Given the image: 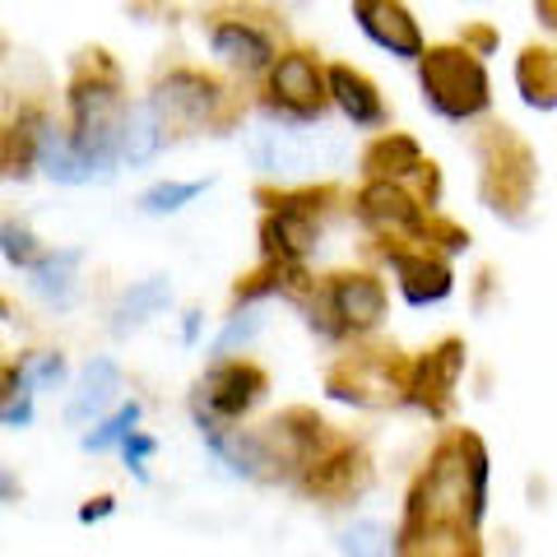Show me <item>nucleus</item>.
Wrapping results in <instances>:
<instances>
[{"label": "nucleus", "mask_w": 557, "mask_h": 557, "mask_svg": "<svg viewBox=\"0 0 557 557\" xmlns=\"http://www.w3.org/2000/svg\"><path fill=\"white\" fill-rule=\"evenodd\" d=\"M423 102L446 121H474L487 112V70L469 47H432L423 57Z\"/></svg>", "instance_id": "obj_1"}, {"label": "nucleus", "mask_w": 557, "mask_h": 557, "mask_svg": "<svg viewBox=\"0 0 557 557\" xmlns=\"http://www.w3.org/2000/svg\"><path fill=\"white\" fill-rule=\"evenodd\" d=\"M479 163H483V205L507 223H525L539 177L530 145H520L511 131H487L479 145Z\"/></svg>", "instance_id": "obj_2"}, {"label": "nucleus", "mask_w": 557, "mask_h": 557, "mask_svg": "<svg viewBox=\"0 0 557 557\" xmlns=\"http://www.w3.org/2000/svg\"><path fill=\"white\" fill-rule=\"evenodd\" d=\"M247 153L260 172L270 177H298V172H317L344 159V145L325 131H293V126H251Z\"/></svg>", "instance_id": "obj_3"}, {"label": "nucleus", "mask_w": 557, "mask_h": 557, "mask_svg": "<svg viewBox=\"0 0 557 557\" xmlns=\"http://www.w3.org/2000/svg\"><path fill=\"white\" fill-rule=\"evenodd\" d=\"M265 372L256 362H219L209 368L196 386V423L200 432H214L219 423H233V418L251 413L265 395Z\"/></svg>", "instance_id": "obj_4"}, {"label": "nucleus", "mask_w": 557, "mask_h": 557, "mask_svg": "<svg viewBox=\"0 0 557 557\" xmlns=\"http://www.w3.org/2000/svg\"><path fill=\"white\" fill-rule=\"evenodd\" d=\"M325 94L330 79L321 75V65L307 57V51H288L270 65V108L288 121V126H307V121H321L325 112Z\"/></svg>", "instance_id": "obj_5"}, {"label": "nucleus", "mask_w": 557, "mask_h": 557, "mask_svg": "<svg viewBox=\"0 0 557 557\" xmlns=\"http://www.w3.org/2000/svg\"><path fill=\"white\" fill-rule=\"evenodd\" d=\"M330 399H344V405L358 409H381L399 399V391H409V376L395 372L391 358H344L325 381Z\"/></svg>", "instance_id": "obj_6"}, {"label": "nucleus", "mask_w": 557, "mask_h": 557, "mask_svg": "<svg viewBox=\"0 0 557 557\" xmlns=\"http://www.w3.org/2000/svg\"><path fill=\"white\" fill-rule=\"evenodd\" d=\"M354 20L381 51L399 61H423V33L399 0H354Z\"/></svg>", "instance_id": "obj_7"}, {"label": "nucleus", "mask_w": 557, "mask_h": 557, "mask_svg": "<svg viewBox=\"0 0 557 557\" xmlns=\"http://www.w3.org/2000/svg\"><path fill=\"white\" fill-rule=\"evenodd\" d=\"M460 372H465V344L460 339L437 344L428 358H418V368L409 372V399L442 418L450 409V399H456Z\"/></svg>", "instance_id": "obj_8"}, {"label": "nucleus", "mask_w": 557, "mask_h": 557, "mask_svg": "<svg viewBox=\"0 0 557 557\" xmlns=\"http://www.w3.org/2000/svg\"><path fill=\"white\" fill-rule=\"evenodd\" d=\"M311 200L317 196H298V200H284L265 219V228H260V242H265V256L270 260H284V265H302L307 251L317 247V214H311Z\"/></svg>", "instance_id": "obj_9"}, {"label": "nucleus", "mask_w": 557, "mask_h": 557, "mask_svg": "<svg viewBox=\"0 0 557 557\" xmlns=\"http://www.w3.org/2000/svg\"><path fill=\"white\" fill-rule=\"evenodd\" d=\"M362 487H368V465H362V456L348 446L330 450V456H321L317 465L302 469V493L321 497L325 507H339V502L362 493Z\"/></svg>", "instance_id": "obj_10"}, {"label": "nucleus", "mask_w": 557, "mask_h": 557, "mask_svg": "<svg viewBox=\"0 0 557 557\" xmlns=\"http://www.w3.org/2000/svg\"><path fill=\"white\" fill-rule=\"evenodd\" d=\"M330 317H339V330H372L386 317V288L372 274H339L330 284Z\"/></svg>", "instance_id": "obj_11"}, {"label": "nucleus", "mask_w": 557, "mask_h": 557, "mask_svg": "<svg viewBox=\"0 0 557 557\" xmlns=\"http://www.w3.org/2000/svg\"><path fill=\"white\" fill-rule=\"evenodd\" d=\"M358 219L368 223V228L386 233V237H395V233H423L428 228L423 214H418V205L395 182H368V186H362L358 190Z\"/></svg>", "instance_id": "obj_12"}, {"label": "nucleus", "mask_w": 557, "mask_h": 557, "mask_svg": "<svg viewBox=\"0 0 557 557\" xmlns=\"http://www.w3.org/2000/svg\"><path fill=\"white\" fill-rule=\"evenodd\" d=\"M153 108L159 116H182V121H205L209 112L219 108V84L209 75H196V70H172L168 79H159V89H153Z\"/></svg>", "instance_id": "obj_13"}, {"label": "nucleus", "mask_w": 557, "mask_h": 557, "mask_svg": "<svg viewBox=\"0 0 557 557\" xmlns=\"http://www.w3.org/2000/svg\"><path fill=\"white\" fill-rule=\"evenodd\" d=\"M38 168L47 172L51 182H61V186H84V182H108V177H112V168L94 163L89 153H84L75 139H70L65 131H57V126H42Z\"/></svg>", "instance_id": "obj_14"}, {"label": "nucleus", "mask_w": 557, "mask_h": 557, "mask_svg": "<svg viewBox=\"0 0 557 557\" xmlns=\"http://www.w3.org/2000/svg\"><path fill=\"white\" fill-rule=\"evenodd\" d=\"M121 395V368L112 358H94L84 362V372L75 381V391H70V405H65V418L70 423H94L102 418Z\"/></svg>", "instance_id": "obj_15"}, {"label": "nucleus", "mask_w": 557, "mask_h": 557, "mask_svg": "<svg viewBox=\"0 0 557 557\" xmlns=\"http://www.w3.org/2000/svg\"><path fill=\"white\" fill-rule=\"evenodd\" d=\"M209 47H214V57L237 65L242 75L270 70V61H274V47H270L265 33H260L256 24H247V20H233V14L223 24L209 28Z\"/></svg>", "instance_id": "obj_16"}, {"label": "nucleus", "mask_w": 557, "mask_h": 557, "mask_svg": "<svg viewBox=\"0 0 557 557\" xmlns=\"http://www.w3.org/2000/svg\"><path fill=\"white\" fill-rule=\"evenodd\" d=\"M325 79H330V98H335V108L354 121V126H381V121H386V102H381L376 84L362 75V70L330 65Z\"/></svg>", "instance_id": "obj_17"}, {"label": "nucleus", "mask_w": 557, "mask_h": 557, "mask_svg": "<svg viewBox=\"0 0 557 557\" xmlns=\"http://www.w3.org/2000/svg\"><path fill=\"white\" fill-rule=\"evenodd\" d=\"M391 270L399 278V293H405V302L409 307H432V302H442L450 298V270L442 265V260H428V256H405V251H391Z\"/></svg>", "instance_id": "obj_18"}, {"label": "nucleus", "mask_w": 557, "mask_h": 557, "mask_svg": "<svg viewBox=\"0 0 557 557\" xmlns=\"http://www.w3.org/2000/svg\"><path fill=\"white\" fill-rule=\"evenodd\" d=\"M79 251H57V256H42L38 265L28 270V288L33 298L47 302V307H75V293H79Z\"/></svg>", "instance_id": "obj_19"}, {"label": "nucleus", "mask_w": 557, "mask_h": 557, "mask_svg": "<svg viewBox=\"0 0 557 557\" xmlns=\"http://www.w3.org/2000/svg\"><path fill=\"white\" fill-rule=\"evenodd\" d=\"M516 89L525 108L553 112L557 108V51L553 47H525L516 61Z\"/></svg>", "instance_id": "obj_20"}, {"label": "nucleus", "mask_w": 557, "mask_h": 557, "mask_svg": "<svg viewBox=\"0 0 557 557\" xmlns=\"http://www.w3.org/2000/svg\"><path fill=\"white\" fill-rule=\"evenodd\" d=\"M168 302H172L168 274L139 278V284H131L126 293H121V302H116V311H112V335H131V330H139L149 317H159Z\"/></svg>", "instance_id": "obj_21"}, {"label": "nucleus", "mask_w": 557, "mask_h": 557, "mask_svg": "<svg viewBox=\"0 0 557 557\" xmlns=\"http://www.w3.org/2000/svg\"><path fill=\"white\" fill-rule=\"evenodd\" d=\"M362 168H368L372 182H395V177H413V172H423L432 163H423V149H418V139L391 131V135H381L368 153H362Z\"/></svg>", "instance_id": "obj_22"}, {"label": "nucleus", "mask_w": 557, "mask_h": 557, "mask_svg": "<svg viewBox=\"0 0 557 557\" xmlns=\"http://www.w3.org/2000/svg\"><path fill=\"white\" fill-rule=\"evenodd\" d=\"M163 126L168 121L159 116L153 102H135V108L126 112V126H121V159H126L131 168L153 163L159 149H163Z\"/></svg>", "instance_id": "obj_23"}, {"label": "nucleus", "mask_w": 557, "mask_h": 557, "mask_svg": "<svg viewBox=\"0 0 557 557\" xmlns=\"http://www.w3.org/2000/svg\"><path fill=\"white\" fill-rule=\"evenodd\" d=\"M339 553L344 557H395V534L376 520H358L339 534Z\"/></svg>", "instance_id": "obj_24"}, {"label": "nucleus", "mask_w": 557, "mask_h": 557, "mask_svg": "<svg viewBox=\"0 0 557 557\" xmlns=\"http://www.w3.org/2000/svg\"><path fill=\"white\" fill-rule=\"evenodd\" d=\"M209 182H159L149 186L145 196H139V209H145L149 219H163V214H177L182 205H190L196 196H205Z\"/></svg>", "instance_id": "obj_25"}, {"label": "nucleus", "mask_w": 557, "mask_h": 557, "mask_svg": "<svg viewBox=\"0 0 557 557\" xmlns=\"http://www.w3.org/2000/svg\"><path fill=\"white\" fill-rule=\"evenodd\" d=\"M139 413H145V409H139L135 399H131V405H121L98 432H89V437H84V450H108V446H116V442H126L131 432H135V423H139Z\"/></svg>", "instance_id": "obj_26"}, {"label": "nucleus", "mask_w": 557, "mask_h": 557, "mask_svg": "<svg viewBox=\"0 0 557 557\" xmlns=\"http://www.w3.org/2000/svg\"><path fill=\"white\" fill-rule=\"evenodd\" d=\"M20 368H24L33 391H57V386H65V358L61 354H28Z\"/></svg>", "instance_id": "obj_27"}, {"label": "nucleus", "mask_w": 557, "mask_h": 557, "mask_svg": "<svg viewBox=\"0 0 557 557\" xmlns=\"http://www.w3.org/2000/svg\"><path fill=\"white\" fill-rule=\"evenodd\" d=\"M260 325H265V317H260L256 307H247V311H237V317L223 325V335L214 339V354H233L237 344H251L256 335H260Z\"/></svg>", "instance_id": "obj_28"}, {"label": "nucleus", "mask_w": 557, "mask_h": 557, "mask_svg": "<svg viewBox=\"0 0 557 557\" xmlns=\"http://www.w3.org/2000/svg\"><path fill=\"white\" fill-rule=\"evenodd\" d=\"M0 237H5V260H10V265H20V270H33V265H38V247H33V233L28 228H20V223H5V233H0Z\"/></svg>", "instance_id": "obj_29"}, {"label": "nucleus", "mask_w": 557, "mask_h": 557, "mask_svg": "<svg viewBox=\"0 0 557 557\" xmlns=\"http://www.w3.org/2000/svg\"><path fill=\"white\" fill-rule=\"evenodd\" d=\"M121 450H126V465L135 469L139 479H145V460L153 456V437H145V432H131V437L121 442Z\"/></svg>", "instance_id": "obj_30"}, {"label": "nucleus", "mask_w": 557, "mask_h": 557, "mask_svg": "<svg viewBox=\"0 0 557 557\" xmlns=\"http://www.w3.org/2000/svg\"><path fill=\"white\" fill-rule=\"evenodd\" d=\"M428 233H437L442 237V247L446 251H465L469 247V233L456 228V223H442V219H428Z\"/></svg>", "instance_id": "obj_31"}, {"label": "nucleus", "mask_w": 557, "mask_h": 557, "mask_svg": "<svg viewBox=\"0 0 557 557\" xmlns=\"http://www.w3.org/2000/svg\"><path fill=\"white\" fill-rule=\"evenodd\" d=\"M28 418H33L28 395H5V428H24Z\"/></svg>", "instance_id": "obj_32"}, {"label": "nucleus", "mask_w": 557, "mask_h": 557, "mask_svg": "<svg viewBox=\"0 0 557 557\" xmlns=\"http://www.w3.org/2000/svg\"><path fill=\"white\" fill-rule=\"evenodd\" d=\"M465 47L493 51V47H497V38H493V28H469V33H465Z\"/></svg>", "instance_id": "obj_33"}, {"label": "nucleus", "mask_w": 557, "mask_h": 557, "mask_svg": "<svg viewBox=\"0 0 557 557\" xmlns=\"http://www.w3.org/2000/svg\"><path fill=\"white\" fill-rule=\"evenodd\" d=\"M102 516H112V497H98V502H89V507L79 511L84 525H94V520H102Z\"/></svg>", "instance_id": "obj_34"}, {"label": "nucleus", "mask_w": 557, "mask_h": 557, "mask_svg": "<svg viewBox=\"0 0 557 557\" xmlns=\"http://www.w3.org/2000/svg\"><path fill=\"white\" fill-rule=\"evenodd\" d=\"M534 14L548 33H557V0H534Z\"/></svg>", "instance_id": "obj_35"}, {"label": "nucleus", "mask_w": 557, "mask_h": 557, "mask_svg": "<svg viewBox=\"0 0 557 557\" xmlns=\"http://www.w3.org/2000/svg\"><path fill=\"white\" fill-rule=\"evenodd\" d=\"M196 330H200V311H186V325H182V335H186V344L196 339Z\"/></svg>", "instance_id": "obj_36"}, {"label": "nucleus", "mask_w": 557, "mask_h": 557, "mask_svg": "<svg viewBox=\"0 0 557 557\" xmlns=\"http://www.w3.org/2000/svg\"><path fill=\"white\" fill-rule=\"evenodd\" d=\"M288 5H302V0H288Z\"/></svg>", "instance_id": "obj_37"}]
</instances>
